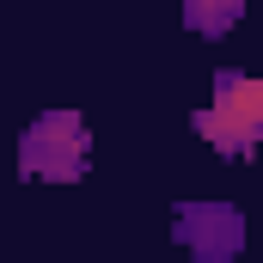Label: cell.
Listing matches in <instances>:
<instances>
[{
    "label": "cell",
    "instance_id": "1",
    "mask_svg": "<svg viewBox=\"0 0 263 263\" xmlns=\"http://www.w3.org/2000/svg\"><path fill=\"white\" fill-rule=\"evenodd\" d=\"M196 135L220 153H251L263 141V80L245 73H220L214 80V104L196 117Z\"/></svg>",
    "mask_w": 263,
    "mask_h": 263
},
{
    "label": "cell",
    "instance_id": "2",
    "mask_svg": "<svg viewBox=\"0 0 263 263\" xmlns=\"http://www.w3.org/2000/svg\"><path fill=\"white\" fill-rule=\"evenodd\" d=\"M18 159H25V172L31 178H80L86 172V123L73 117V110H49V117H37L25 141H18Z\"/></svg>",
    "mask_w": 263,
    "mask_h": 263
},
{
    "label": "cell",
    "instance_id": "3",
    "mask_svg": "<svg viewBox=\"0 0 263 263\" xmlns=\"http://www.w3.org/2000/svg\"><path fill=\"white\" fill-rule=\"evenodd\" d=\"M178 239L196 257H233L245 227H239V214L227 202H190V208H178Z\"/></svg>",
    "mask_w": 263,
    "mask_h": 263
},
{
    "label": "cell",
    "instance_id": "4",
    "mask_svg": "<svg viewBox=\"0 0 263 263\" xmlns=\"http://www.w3.org/2000/svg\"><path fill=\"white\" fill-rule=\"evenodd\" d=\"M245 12V0H184V25L202 31V37H220L233 31V18Z\"/></svg>",
    "mask_w": 263,
    "mask_h": 263
}]
</instances>
